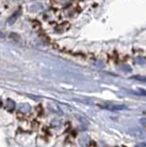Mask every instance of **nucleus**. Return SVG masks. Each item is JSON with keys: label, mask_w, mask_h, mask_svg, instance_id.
Returning a JSON list of instances; mask_svg holds the SVG:
<instances>
[{"label": "nucleus", "mask_w": 146, "mask_h": 147, "mask_svg": "<svg viewBox=\"0 0 146 147\" xmlns=\"http://www.w3.org/2000/svg\"><path fill=\"white\" fill-rule=\"evenodd\" d=\"M103 108L108 110H127V107L125 105H104Z\"/></svg>", "instance_id": "obj_1"}, {"label": "nucleus", "mask_w": 146, "mask_h": 147, "mask_svg": "<svg viewBox=\"0 0 146 147\" xmlns=\"http://www.w3.org/2000/svg\"><path fill=\"white\" fill-rule=\"evenodd\" d=\"M14 108H15V103H14V101L11 100V99H8V100L6 101V109L8 111H13V110H14Z\"/></svg>", "instance_id": "obj_2"}, {"label": "nucleus", "mask_w": 146, "mask_h": 147, "mask_svg": "<svg viewBox=\"0 0 146 147\" xmlns=\"http://www.w3.org/2000/svg\"><path fill=\"white\" fill-rule=\"evenodd\" d=\"M31 109V106L27 103H24V104H21L20 105V112H21L22 114L24 113H28L29 111Z\"/></svg>", "instance_id": "obj_3"}, {"label": "nucleus", "mask_w": 146, "mask_h": 147, "mask_svg": "<svg viewBox=\"0 0 146 147\" xmlns=\"http://www.w3.org/2000/svg\"><path fill=\"white\" fill-rule=\"evenodd\" d=\"M20 13H21V11H20V10H18V11H16L15 13H14V14H13V16H11V18L9 19V21H8V22L10 23V24H11V23H13V21H15V19L17 18V17L19 16V14H20Z\"/></svg>", "instance_id": "obj_4"}, {"label": "nucleus", "mask_w": 146, "mask_h": 147, "mask_svg": "<svg viewBox=\"0 0 146 147\" xmlns=\"http://www.w3.org/2000/svg\"><path fill=\"white\" fill-rule=\"evenodd\" d=\"M134 79H137V80H139V81H143L146 82V76H133Z\"/></svg>", "instance_id": "obj_5"}, {"label": "nucleus", "mask_w": 146, "mask_h": 147, "mask_svg": "<svg viewBox=\"0 0 146 147\" xmlns=\"http://www.w3.org/2000/svg\"><path fill=\"white\" fill-rule=\"evenodd\" d=\"M4 37V34H2L1 32H0V38H3Z\"/></svg>", "instance_id": "obj_6"}, {"label": "nucleus", "mask_w": 146, "mask_h": 147, "mask_svg": "<svg viewBox=\"0 0 146 147\" xmlns=\"http://www.w3.org/2000/svg\"><path fill=\"white\" fill-rule=\"evenodd\" d=\"M2 105V101H1V99H0V106Z\"/></svg>", "instance_id": "obj_7"}]
</instances>
